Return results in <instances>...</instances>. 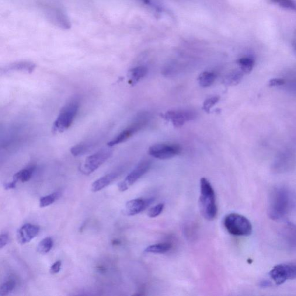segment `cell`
Returning <instances> with one entry per match:
<instances>
[{"label":"cell","mask_w":296,"mask_h":296,"mask_svg":"<svg viewBox=\"0 0 296 296\" xmlns=\"http://www.w3.org/2000/svg\"><path fill=\"white\" fill-rule=\"evenodd\" d=\"M54 245L53 239L51 237L45 238L38 243L37 252L42 255H45L50 252Z\"/></svg>","instance_id":"cell-22"},{"label":"cell","mask_w":296,"mask_h":296,"mask_svg":"<svg viewBox=\"0 0 296 296\" xmlns=\"http://www.w3.org/2000/svg\"><path fill=\"white\" fill-rule=\"evenodd\" d=\"M153 198H136L127 202L124 212L128 216H134L143 212L153 203Z\"/></svg>","instance_id":"cell-12"},{"label":"cell","mask_w":296,"mask_h":296,"mask_svg":"<svg viewBox=\"0 0 296 296\" xmlns=\"http://www.w3.org/2000/svg\"><path fill=\"white\" fill-rule=\"evenodd\" d=\"M148 72V68L144 66L132 68L128 71V77L129 79L128 83L131 86L136 85L140 80L147 75Z\"/></svg>","instance_id":"cell-15"},{"label":"cell","mask_w":296,"mask_h":296,"mask_svg":"<svg viewBox=\"0 0 296 296\" xmlns=\"http://www.w3.org/2000/svg\"><path fill=\"white\" fill-rule=\"evenodd\" d=\"M293 45H294V48L295 49V50L296 52V34L295 36L294 37V38Z\"/></svg>","instance_id":"cell-33"},{"label":"cell","mask_w":296,"mask_h":296,"mask_svg":"<svg viewBox=\"0 0 296 296\" xmlns=\"http://www.w3.org/2000/svg\"><path fill=\"white\" fill-rule=\"evenodd\" d=\"M16 283L15 280L9 279L3 283L0 288V296H4L9 295L15 288Z\"/></svg>","instance_id":"cell-24"},{"label":"cell","mask_w":296,"mask_h":296,"mask_svg":"<svg viewBox=\"0 0 296 296\" xmlns=\"http://www.w3.org/2000/svg\"><path fill=\"white\" fill-rule=\"evenodd\" d=\"M79 106V101L76 98L69 100L65 104L52 126V131L54 133H64L71 126L77 116Z\"/></svg>","instance_id":"cell-3"},{"label":"cell","mask_w":296,"mask_h":296,"mask_svg":"<svg viewBox=\"0 0 296 296\" xmlns=\"http://www.w3.org/2000/svg\"><path fill=\"white\" fill-rule=\"evenodd\" d=\"M224 225L230 234L236 236H248L252 234V225L248 218L242 215L231 213L224 218Z\"/></svg>","instance_id":"cell-4"},{"label":"cell","mask_w":296,"mask_h":296,"mask_svg":"<svg viewBox=\"0 0 296 296\" xmlns=\"http://www.w3.org/2000/svg\"><path fill=\"white\" fill-rule=\"evenodd\" d=\"M92 145L88 143H81L76 145L71 149V153L75 156H82L89 152Z\"/></svg>","instance_id":"cell-23"},{"label":"cell","mask_w":296,"mask_h":296,"mask_svg":"<svg viewBox=\"0 0 296 296\" xmlns=\"http://www.w3.org/2000/svg\"><path fill=\"white\" fill-rule=\"evenodd\" d=\"M35 169L36 167L34 166H31L19 171L13 176V180L16 181V182H27L32 177Z\"/></svg>","instance_id":"cell-17"},{"label":"cell","mask_w":296,"mask_h":296,"mask_svg":"<svg viewBox=\"0 0 296 296\" xmlns=\"http://www.w3.org/2000/svg\"><path fill=\"white\" fill-rule=\"evenodd\" d=\"M119 173L118 172H112L100 178L92 184L91 190L93 192H97V191L103 190L112 183L119 176Z\"/></svg>","instance_id":"cell-14"},{"label":"cell","mask_w":296,"mask_h":296,"mask_svg":"<svg viewBox=\"0 0 296 296\" xmlns=\"http://www.w3.org/2000/svg\"><path fill=\"white\" fill-rule=\"evenodd\" d=\"M151 166V162L149 160H142L138 165L132 170L122 182L118 184L120 191H125L133 186L141 178L147 173Z\"/></svg>","instance_id":"cell-7"},{"label":"cell","mask_w":296,"mask_h":296,"mask_svg":"<svg viewBox=\"0 0 296 296\" xmlns=\"http://www.w3.org/2000/svg\"><path fill=\"white\" fill-rule=\"evenodd\" d=\"M216 79V75L212 72H204L201 73L198 77L199 84L203 88H208L213 84Z\"/></svg>","instance_id":"cell-20"},{"label":"cell","mask_w":296,"mask_h":296,"mask_svg":"<svg viewBox=\"0 0 296 296\" xmlns=\"http://www.w3.org/2000/svg\"><path fill=\"white\" fill-rule=\"evenodd\" d=\"M110 148L100 149L88 157L83 165L80 167L81 172L85 175H89L98 169L112 155L113 151Z\"/></svg>","instance_id":"cell-5"},{"label":"cell","mask_w":296,"mask_h":296,"mask_svg":"<svg viewBox=\"0 0 296 296\" xmlns=\"http://www.w3.org/2000/svg\"><path fill=\"white\" fill-rule=\"evenodd\" d=\"M9 242V236L6 233H3L0 236V249L3 248L8 244Z\"/></svg>","instance_id":"cell-30"},{"label":"cell","mask_w":296,"mask_h":296,"mask_svg":"<svg viewBox=\"0 0 296 296\" xmlns=\"http://www.w3.org/2000/svg\"><path fill=\"white\" fill-rule=\"evenodd\" d=\"M242 71H234L226 75L224 79V84L227 86H236L241 82L243 78Z\"/></svg>","instance_id":"cell-18"},{"label":"cell","mask_w":296,"mask_h":296,"mask_svg":"<svg viewBox=\"0 0 296 296\" xmlns=\"http://www.w3.org/2000/svg\"><path fill=\"white\" fill-rule=\"evenodd\" d=\"M167 120L172 121L173 126L180 127L187 121L193 120L197 118V114L191 110H172L169 111L164 115Z\"/></svg>","instance_id":"cell-10"},{"label":"cell","mask_w":296,"mask_h":296,"mask_svg":"<svg viewBox=\"0 0 296 296\" xmlns=\"http://www.w3.org/2000/svg\"><path fill=\"white\" fill-rule=\"evenodd\" d=\"M269 276L275 284L279 285L288 280L296 278V263L278 264L269 273Z\"/></svg>","instance_id":"cell-6"},{"label":"cell","mask_w":296,"mask_h":296,"mask_svg":"<svg viewBox=\"0 0 296 296\" xmlns=\"http://www.w3.org/2000/svg\"><path fill=\"white\" fill-rule=\"evenodd\" d=\"M59 196H60V193L57 192L41 198L40 200V207L41 208H45L50 206V205L53 204L54 202L58 199Z\"/></svg>","instance_id":"cell-25"},{"label":"cell","mask_w":296,"mask_h":296,"mask_svg":"<svg viewBox=\"0 0 296 296\" xmlns=\"http://www.w3.org/2000/svg\"><path fill=\"white\" fill-rule=\"evenodd\" d=\"M271 1L282 8L296 12V3L294 0H271Z\"/></svg>","instance_id":"cell-26"},{"label":"cell","mask_w":296,"mask_h":296,"mask_svg":"<svg viewBox=\"0 0 296 296\" xmlns=\"http://www.w3.org/2000/svg\"><path fill=\"white\" fill-rule=\"evenodd\" d=\"M219 99L220 98L219 96H213L205 100L203 104V110L207 113H210L211 108L219 102Z\"/></svg>","instance_id":"cell-27"},{"label":"cell","mask_w":296,"mask_h":296,"mask_svg":"<svg viewBox=\"0 0 296 296\" xmlns=\"http://www.w3.org/2000/svg\"><path fill=\"white\" fill-rule=\"evenodd\" d=\"M17 182L13 180L11 182L6 183L4 184V187L6 190L14 189L16 186Z\"/></svg>","instance_id":"cell-32"},{"label":"cell","mask_w":296,"mask_h":296,"mask_svg":"<svg viewBox=\"0 0 296 296\" xmlns=\"http://www.w3.org/2000/svg\"><path fill=\"white\" fill-rule=\"evenodd\" d=\"M62 263L61 261L59 260L56 262L50 268V273L51 274H57L60 271Z\"/></svg>","instance_id":"cell-31"},{"label":"cell","mask_w":296,"mask_h":296,"mask_svg":"<svg viewBox=\"0 0 296 296\" xmlns=\"http://www.w3.org/2000/svg\"><path fill=\"white\" fill-rule=\"evenodd\" d=\"M172 249V245L169 243H160L152 245L145 249L146 253L163 254L169 252Z\"/></svg>","instance_id":"cell-19"},{"label":"cell","mask_w":296,"mask_h":296,"mask_svg":"<svg viewBox=\"0 0 296 296\" xmlns=\"http://www.w3.org/2000/svg\"><path fill=\"white\" fill-rule=\"evenodd\" d=\"M199 207L201 214L207 220L212 221L217 217L218 208L215 191L205 178L200 180Z\"/></svg>","instance_id":"cell-2"},{"label":"cell","mask_w":296,"mask_h":296,"mask_svg":"<svg viewBox=\"0 0 296 296\" xmlns=\"http://www.w3.org/2000/svg\"><path fill=\"white\" fill-rule=\"evenodd\" d=\"M238 63L244 74H249L255 65V60L251 57H243L239 59Z\"/></svg>","instance_id":"cell-21"},{"label":"cell","mask_w":296,"mask_h":296,"mask_svg":"<svg viewBox=\"0 0 296 296\" xmlns=\"http://www.w3.org/2000/svg\"><path fill=\"white\" fill-rule=\"evenodd\" d=\"M40 228L37 225L26 224L22 226L17 233V241L20 244L24 245L30 242L37 236Z\"/></svg>","instance_id":"cell-11"},{"label":"cell","mask_w":296,"mask_h":296,"mask_svg":"<svg viewBox=\"0 0 296 296\" xmlns=\"http://www.w3.org/2000/svg\"><path fill=\"white\" fill-rule=\"evenodd\" d=\"M148 123V120L147 118L144 117L135 121L134 122L127 127L126 129L121 131L116 137L111 140L108 143V146H109V147H112L115 145L123 143V142L128 140V139L133 137L135 134H136L139 131H140L142 128L147 126Z\"/></svg>","instance_id":"cell-8"},{"label":"cell","mask_w":296,"mask_h":296,"mask_svg":"<svg viewBox=\"0 0 296 296\" xmlns=\"http://www.w3.org/2000/svg\"><path fill=\"white\" fill-rule=\"evenodd\" d=\"M36 64L29 61H20L13 62L1 69L2 72L6 73L10 71H21L31 74L36 69Z\"/></svg>","instance_id":"cell-13"},{"label":"cell","mask_w":296,"mask_h":296,"mask_svg":"<svg viewBox=\"0 0 296 296\" xmlns=\"http://www.w3.org/2000/svg\"><path fill=\"white\" fill-rule=\"evenodd\" d=\"M140 1L145 3H147V4H149V3H150V2H151V0H140Z\"/></svg>","instance_id":"cell-34"},{"label":"cell","mask_w":296,"mask_h":296,"mask_svg":"<svg viewBox=\"0 0 296 296\" xmlns=\"http://www.w3.org/2000/svg\"><path fill=\"white\" fill-rule=\"evenodd\" d=\"M293 165V158L291 155L284 153L280 155L275 163L274 168L278 172H286Z\"/></svg>","instance_id":"cell-16"},{"label":"cell","mask_w":296,"mask_h":296,"mask_svg":"<svg viewBox=\"0 0 296 296\" xmlns=\"http://www.w3.org/2000/svg\"><path fill=\"white\" fill-rule=\"evenodd\" d=\"M285 80L281 78H274L270 80L269 86L270 87L283 86L285 84Z\"/></svg>","instance_id":"cell-29"},{"label":"cell","mask_w":296,"mask_h":296,"mask_svg":"<svg viewBox=\"0 0 296 296\" xmlns=\"http://www.w3.org/2000/svg\"><path fill=\"white\" fill-rule=\"evenodd\" d=\"M182 148L178 144H159L152 146L149 149V154L156 159L165 160L178 155Z\"/></svg>","instance_id":"cell-9"},{"label":"cell","mask_w":296,"mask_h":296,"mask_svg":"<svg viewBox=\"0 0 296 296\" xmlns=\"http://www.w3.org/2000/svg\"><path fill=\"white\" fill-rule=\"evenodd\" d=\"M293 206V197L287 188L278 187L271 191L268 206V214L273 220L280 221L286 217Z\"/></svg>","instance_id":"cell-1"},{"label":"cell","mask_w":296,"mask_h":296,"mask_svg":"<svg viewBox=\"0 0 296 296\" xmlns=\"http://www.w3.org/2000/svg\"><path fill=\"white\" fill-rule=\"evenodd\" d=\"M165 205L163 203L156 205V206L150 209L148 215L149 218H156L162 213Z\"/></svg>","instance_id":"cell-28"}]
</instances>
